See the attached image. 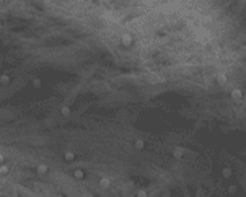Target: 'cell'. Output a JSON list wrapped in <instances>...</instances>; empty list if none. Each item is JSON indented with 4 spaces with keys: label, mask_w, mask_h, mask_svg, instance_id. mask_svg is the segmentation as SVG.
I'll use <instances>...</instances> for the list:
<instances>
[{
    "label": "cell",
    "mask_w": 246,
    "mask_h": 197,
    "mask_svg": "<svg viewBox=\"0 0 246 197\" xmlns=\"http://www.w3.org/2000/svg\"><path fill=\"white\" fill-rule=\"evenodd\" d=\"M121 44L126 46V47H127V46H131V44H132V36L129 34V33L122 34V36H121Z\"/></svg>",
    "instance_id": "6da1fadb"
},
{
    "label": "cell",
    "mask_w": 246,
    "mask_h": 197,
    "mask_svg": "<svg viewBox=\"0 0 246 197\" xmlns=\"http://www.w3.org/2000/svg\"><path fill=\"white\" fill-rule=\"evenodd\" d=\"M47 171H49V168L46 166L44 163H41V165H38V166H36V173H38V174H41V176L47 174Z\"/></svg>",
    "instance_id": "7a4b0ae2"
},
{
    "label": "cell",
    "mask_w": 246,
    "mask_h": 197,
    "mask_svg": "<svg viewBox=\"0 0 246 197\" xmlns=\"http://www.w3.org/2000/svg\"><path fill=\"white\" fill-rule=\"evenodd\" d=\"M100 186H101V189H109V187H111V181L108 179V178L103 176L100 179Z\"/></svg>",
    "instance_id": "3957f363"
},
{
    "label": "cell",
    "mask_w": 246,
    "mask_h": 197,
    "mask_svg": "<svg viewBox=\"0 0 246 197\" xmlns=\"http://www.w3.org/2000/svg\"><path fill=\"white\" fill-rule=\"evenodd\" d=\"M64 158H65V161L72 163L73 160H75V153L72 152V150H67V152H65V155H64Z\"/></svg>",
    "instance_id": "277c9868"
},
{
    "label": "cell",
    "mask_w": 246,
    "mask_h": 197,
    "mask_svg": "<svg viewBox=\"0 0 246 197\" xmlns=\"http://www.w3.org/2000/svg\"><path fill=\"white\" fill-rule=\"evenodd\" d=\"M231 98H233L235 101H240L241 98H243V95H241V90H233V91H231Z\"/></svg>",
    "instance_id": "5b68a950"
},
{
    "label": "cell",
    "mask_w": 246,
    "mask_h": 197,
    "mask_svg": "<svg viewBox=\"0 0 246 197\" xmlns=\"http://www.w3.org/2000/svg\"><path fill=\"white\" fill-rule=\"evenodd\" d=\"M8 173H10V168L7 166V165H3V163H2V165H0V176H7Z\"/></svg>",
    "instance_id": "8992f818"
},
{
    "label": "cell",
    "mask_w": 246,
    "mask_h": 197,
    "mask_svg": "<svg viewBox=\"0 0 246 197\" xmlns=\"http://www.w3.org/2000/svg\"><path fill=\"white\" fill-rule=\"evenodd\" d=\"M103 18H104L106 21H114V15H113V13H111L109 10L103 11Z\"/></svg>",
    "instance_id": "52a82bcc"
},
{
    "label": "cell",
    "mask_w": 246,
    "mask_h": 197,
    "mask_svg": "<svg viewBox=\"0 0 246 197\" xmlns=\"http://www.w3.org/2000/svg\"><path fill=\"white\" fill-rule=\"evenodd\" d=\"M217 81H218V85H225L226 83V75L225 73H218V75H217Z\"/></svg>",
    "instance_id": "ba28073f"
},
{
    "label": "cell",
    "mask_w": 246,
    "mask_h": 197,
    "mask_svg": "<svg viewBox=\"0 0 246 197\" xmlns=\"http://www.w3.org/2000/svg\"><path fill=\"white\" fill-rule=\"evenodd\" d=\"M60 114H62V116H70V108L64 106L62 109H60Z\"/></svg>",
    "instance_id": "9c48e42d"
},
{
    "label": "cell",
    "mask_w": 246,
    "mask_h": 197,
    "mask_svg": "<svg viewBox=\"0 0 246 197\" xmlns=\"http://www.w3.org/2000/svg\"><path fill=\"white\" fill-rule=\"evenodd\" d=\"M134 147H135L137 150H142L144 148V140H135L134 142Z\"/></svg>",
    "instance_id": "30bf717a"
},
{
    "label": "cell",
    "mask_w": 246,
    "mask_h": 197,
    "mask_svg": "<svg viewBox=\"0 0 246 197\" xmlns=\"http://www.w3.org/2000/svg\"><path fill=\"white\" fill-rule=\"evenodd\" d=\"M73 174H75V178H77V179H83V176H85V174H83V171H82V169H77V171L73 173Z\"/></svg>",
    "instance_id": "8fae6325"
},
{
    "label": "cell",
    "mask_w": 246,
    "mask_h": 197,
    "mask_svg": "<svg viewBox=\"0 0 246 197\" xmlns=\"http://www.w3.org/2000/svg\"><path fill=\"white\" fill-rule=\"evenodd\" d=\"M8 81H10V78H8L7 75H2V77H0V83H2V85H7Z\"/></svg>",
    "instance_id": "7c38bea8"
},
{
    "label": "cell",
    "mask_w": 246,
    "mask_h": 197,
    "mask_svg": "<svg viewBox=\"0 0 246 197\" xmlns=\"http://www.w3.org/2000/svg\"><path fill=\"white\" fill-rule=\"evenodd\" d=\"M173 155H175V158H181V157H183V150H181V148H176Z\"/></svg>",
    "instance_id": "4fadbf2b"
},
{
    "label": "cell",
    "mask_w": 246,
    "mask_h": 197,
    "mask_svg": "<svg viewBox=\"0 0 246 197\" xmlns=\"http://www.w3.org/2000/svg\"><path fill=\"white\" fill-rule=\"evenodd\" d=\"M33 85H34V88H39V86H41V80H34V81H33Z\"/></svg>",
    "instance_id": "5bb4252c"
},
{
    "label": "cell",
    "mask_w": 246,
    "mask_h": 197,
    "mask_svg": "<svg viewBox=\"0 0 246 197\" xmlns=\"http://www.w3.org/2000/svg\"><path fill=\"white\" fill-rule=\"evenodd\" d=\"M137 196H139V197H145V196H147V192H145V191H139V192H137Z\"/></svg>",
    "instance_id": "9a60e30c"
},
{
    "label": "cell",
    "mask_w": 246,
    "mask_h": 197,
    "mask_svg": "<svg viewBox=\"0 0 246 197\" xmlns=\"http://www.w3.org/2000/svg\"><path fill=\"white\" fill-rule=\"evenodd\" d=\"M3 160H5V158H3V155H2V153H0V165L3 163Z\"/></svg>",
    "instance_id": "2e32d148"
}]
</instances>
